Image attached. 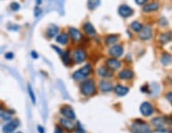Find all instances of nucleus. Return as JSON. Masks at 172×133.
<instances>
[{
	"instance_id": "f257e3e1",
	"label": "nucleus",
	"mask_w": 172,
	"mask_h": 133,
	"mask_svg": "<svg viewBox=\"0 0 172 133\" xmlns=\"http://www.w3.org/2000/svg\"><path fill=\"white\" fill-rule=\"evenodd\" d=\"M80 91L82 94L86 96L91 95L95 91V84L92 80H86L80 85Z\"/></svg>"
},
{
	"instance_id": "f03ea898",
	"label": "nucleus",
	"mask_w": 172,
	"mask_h": 133,
	"mask_svg": "<svg viewBox=\"0 0 172 133\" xmlns=\"http://www.w3.org/2000/svg\"><path fill=\"white\" fill-rule=\"evenodd\" d=\"M133 133H149L150 128L147 125L145 122L141 120H136L131 126Z\"/></svg>"
},
{
	"instance_id": "7ed1b4c3",
	"label": "nucleus",
	"mask_w": 172,
	"mask_h": 133,
	"mask_svg": "<svg viewBox=\"0 0 172 133\" xmlns=\"http://www.w3.org/2000/svg\"><path fill=\"white\" fill-rule=\"evenodd\" d=\"M90 72H91V65H86L85 66L75 72L72 75V77L76 80H82L85 79L90 74Z\"/></svg>"
},
{
	"instance_id": "20e7f679",
	"label": "nucleus",
	"mask_w": 172,
	"mask_h": 133,
	"mask_svg": "<svg viewBox=\"0 0 172 133\" xmlns=\"http://www.w3.org/2000/svg\"><path fill=\"white\" fill-rule=\"evenodd\" d=\"M140 111H141V114L144 117H149L153 113L154 110L151 103L144 102L141 104V107H140Z\"/></svg>"
},
{
	"instance_id": "39448f33",
	"label": "nucleus",
	"mask_w": 172,
	"mask_h": 133,
	"mask_svg": "<svg viewBox=\"0 0 172 133\" xmlns=\"http://www.w3.org/2000/svg\"><path fill=\"white\" fill-rule=\"evenodd\" d=\"M60 113L66 117L70 120H75L76 119V114L74 112V110L70 106H64L60 109Z\"/></svg>"
},
{
	"instance_id": "423d86ee",
	"label": "nucleus",
	"mask_w": 172,
	"mask_h": 133,
	"mask_svg": "<svg viewBox=\"0 0 172 133\" xmlns=\"http://www.w3.org/2000/svg\"><path fill=\"white\" fill-rule=\"evenodd\" d=\"M19 124H20V122H19V120H17V119L11 120V122L7 123L6 125H5L3 126V132L12 133L15 130L16 128L19 127Z\"/></svg>"
},
{
	"instance_id": "0eeeda50",
	"label": "nucleus",
	"mask_w": 172,
	"mask_h": 133,
	"mask_svg": "<svg viewBox=\"0 0 172 133\" xmlns=\"http://www.w3.org/2000/svg\"><path fill=\"white\" fill-rule=\"evenodd\" d=\"M152 36V31L149 26H144L139 32V38L142 40H148Z\"/></svg>"
},
{
	"instance_id": "6e6552de",
	"label": "nucleus",
	"mask_w": 172,
	"mask_h": 133,
	"mask_svg": "<svg viewBox=\"0 0 172 133\" xmlns=\"http://www.w3.org/2000/svg\"><path fill=\"white\" fill-rule=\"evenodd\" d=\"M118 13L123 18H128L133 13V10L127 5H121L118 9Z\"/></svg>"
},
{
	"instance_id": "1a4fd4ad",
	"label": "nucleus",
	"mask_w": 172,
	"mask_h": 133,
	"mask_svg": "<svg viewBox=\"0 0 172 133\" xmlns=\"http://www.w3.org/2000/svg\"><path fill=\"white\" fill-rule=\"evenodd\" d=\"M73 58L76 63H82L86 58V53L85 51L79 49L76 50L73 54Z\"/></svg>"
},
{
	"instance_id": "9d476101",
	"label": "nucleus",
	"mask_w": 172,
	"mask_h": 133,
	"mask_svg": "<svg viewBox=\"0 0 172 133\" xmlns=\"http://www.w3.org/2000/svg\"><path fill=\"white\" fill-rule=\"evenodd\" d=\"M109 54L112 57L114 58H118L121 57L123 54V48L122 46L120 45H114L109 50Z\"/></svg>"
},
{
	"instance_id": "9b49d317",
	"label": "nucleus",
	"mask_w": 172,
	"mask_h": 133,
	"mask_svg": "<svg viewBox=\"0 0 172 133\" xmlns=\"http://www.w3.org/2000/svg\"><path fill=\"white\" fill-rule=\"evenodd\" d=\"M60 122L61 125L65 128L68 131H73L75 128V125L74 123L68 118H61L60 120Z\"/></svg>"
},
{
	"instance_id": "f8f14e48",
	"label": "nucleus",
	"mask_w": 172,
	"mask_h": 133,
	"mask_svg": "<svg viewBox=\"0 0 172 133\" xmlns=\"http://www.w3.org/2000/svg\"><path fill=\"white\" fill-rule=\"evenodd\" d=\"M98 75H100L101 77H106V78H108V77H110L113 76L112 69H110L109 67L104 66L100 67V68L98 69Z\"/></svg>"
},
{
	"instance_id": "ddd939ff",
	"label": "nucleus",
	"mask_w": 172,
	"mask_h": 133,
	"mask_svg": "<svg viewBox=\"0 0 172 133\" xmlns=\"http://www.w3.org/2000/svg\"><path fill=\"white\" fill-rule=\"evenodd\" d=\"M99 87L100 90L103 92H109L113 90L112 84L107 80H102L99 83Z\"/></svg>"
},
{
	"instance_id": "4468645a",
	"label": "nucleus",
	"mask_w": 172,
	"mask_h": 133,
	"mask_svg": "<svg viewBox=\"0 0 172 133\" xmlns=\"http://www.w3.org/2000/svg\"><path fill=\"white\" fill-rule=\"evenodd\" d=\"M69 33H70V36L72 39V40L75 41V42H78L82 38V34H81L80 32L75 28H69Z\"/></svg>"
},
{
	"instance_id": "2eb2a0df",
	"label": "nucleus",
	"mask_w": 172,
	"mask_h": 133,
	"mask_svg": "<svg viewBox=\"0 0 172 133\" xmlns=\"http://www.w3.org/2000/svg\"><path fill=\"white\" fill-rule=\"evenodd\" d=\"M106 65L110 69L116 70V69H119L121 67V62L119 61H117V59L110 58L108 59L106 61Z\"/></svg>"
},
{
	"instance_id": "dca6fc26",
	"label": "nucleus",
	"mask_w": 172,
	"mask_h": 133,
	"mask_svg": "<svg viewBox=\"0 0 172 133\" xmlns=\"http://www.w3.org/2000/svg\"><path fill=\"white\" fill-rule=\"evenodd\" d=\"M133 72L130 69H124L118 75V77L120 79L122 80H129L132 79L133 77Z\"/></svg>"
},
{
	"instance_id": "f3484780",
	"label": "nucleus",
	"mask_w": 172,
	"mask_h": 133,
	"mask_svg": "<svg viewBox=\"0 0 172 133\" xmlns=\"http://www.w3.org/2000/svg\"><path fill=\"white\" fill-rule=\"evenodd\" d=\"M165 123V119L164 118H160V117H158V118H155L151 120V124L153 125L155 127H156L158 128H161L164 126Z\"/></svg>"
},
{
	"instance_id": "a211bd4d",
	"label": "nucleus",
	"mask_w": 172,
	"mask_h": 133,
	"mask_svg": "<svg viewBox=\"0 0 172 133\" xmlns=\"http://www.w3.org/2000/svg\"><path fill=\"white\" fill-rule=\"evenodd\" d=\"M83 28H84V32H85L87 35L93 36V35H95V34H96V31L94 29V26L92 25L90 22H86V23L84 24V26H83Z\"/></svg>"
},
{
	"instance_id": "6ab92c4d",
	"label": "nucleus",
	"mask_w": 172,
	"mask_h": 133,
	"mask_svg": "<svg viewBox=\"0 0 172 133\" xmlns=\"http://www.w3.org/2000/svg\"><path fill=\"white\" fill-rule=\"evenodd\" d=\"M58 31H59V28L56 25L51 24L49 28H47V35L48 36H49L50 38H52L57 34Z\"/></svg>"
},
{
	"instance_id": "aec40b11",
	"label": "nucleus",
	"mask_w": 172,
	"mask_h": 133,
	"mask_svg": "<svg viewBox=\"0 0 172 133\" xmlns=\"http://www.w3.org/2000/svg\"><path fill=\"white\" fill-rule=\"evenodd\" d=\"M128 91H129V89L128 87H124L122 85H117L115 87V92L119 96H124L126 94H128Z\"/></svg>"
},
{
	"instance_id": "412c9836",
	"label": "nucleus",
	"mask_w": 172,
	"mask_h": 133,
	"mask_svg": "<svg viewBox=\"0 0 172 133\" xmlns=\"http://www.w3.org/2000/svg\"><path fill=\"white\" fill-rule=\"evenodd\" d=\"M159 6L157 3H149L147 4L143 7V10L144 12H151V11H156L159 9Z\"/></svg>"
},
{
	"instance_id": "4be33fe9",
	"label": "nucleus",
	"mask_w": 172,
	"mask_h": 133,
	"mask_svg": "<svg viewBox=\"0 0 172 133\" xmlns=\"http://www.w3.org/2000/svg\"><path fill=\"white\" fill-rule=\"evenodd\" d=\"M56 40L59 44H62V45H64L68 43V35L66 33H62L59 35V36H56Z\"/></svg>"
},
{
	"instance_id": "5701e85b",
	"label": "nucleus",
	"mask_w": 172,
	"mask_h": 133,
	"mask_svg": "<svg viewBox=\"0 0 172 133\" xmlns=\"http://www.w3.org/2000/svg\"><path fill=\"white\" fill-rule=\"evenodd\" d=\"M172 61V57L169 54L164 53L161 57V62L162 64L164 65H167L170 63H171Z\"/></svg>"
},
{
	"instance_id": "b1692460",
	"label": "nucleus",
	"mask_w": 172,
	"mask_h": 133,
	"mask_svg": "<svg viewBox=\"0 0 172 133\" xmlns=\"http://www.w3.org/2000/svg\"><path fill=\"white\" fill-rule=\"evenodd\" d=\"M100 4V0H87V7L89 10H93Z\"/></svg>"
},
{
	"instance_id": "393cba45",
	"label": "nucleus",
	"mask_w": 172,
	"mask_h": 133,
	"mask_svg": "<svg viewBox=\"0 0 172 133\" xmlns=\"http://www.w3.org/2000/svg\"><path fill=\"white\" fill-rule=\"evenodd\" d=\"M172 39V35L171 32H167V33L162 34L160 38H159V41L162 44H166L167 42H169Z\"/></svg>"
},
{
	"instance_id": "a878e982",
	"label": "nucleus",
	"mask_w": 172,
	"mask_h": 133,
	"mask_svg": "<svg viewBox=\"0 0 172 133\" xmlns=\"http://www.w3.org/2000/svg\"><path fill=\"white\" fill-rule=\"evenodd\" d=\"M117 40H118V36H116V35H110V36H108L106 38L105 43L107 45H110V44H113L116 43Z\"/></svg>"
},
{
	"instance_id": "bb28decb",
	"label": "nucleus",
	"mask_w": 172,
	"mask_h": 133,
	"mask_svg": "<svg viewBox=\"0 0 172 133\" xmlns=\"http://www.w3.org/2000/svg\"><path fill=\"white\" fill-rule=\"evenodd\" d=\"M28 93H29V99L31 100L32 103L34 104V105H36V96L34 95V92L33 91V88H32L31 85L28 84Z\"/></svg>"
},
{
	"instance_id": "cd10ccee",
	"label": "nucleus",
	"mask_w": 172,
	"mask_h": 133,
	"mask_svg": "<svg viewBox=\"0 0 172 133\" xmlns=\"http://www.w3.org/2000/svg\"><path fill=\"white\" fill-rule=\"evenodd\" d=\"M130 27L134 32H140L141 31V29L143 28L142 25H141V23L137 22V21H133V23L131 24Z\"/></svg>"
},
{
	"instance_id": "c85d7f7f",
	"label": "nucleus",
	"mask_w": 172,
	"mask_h": 133,
	"mask_svg": "<svg viewBox=\"0 0 172 133\" xmlns=\"http://www.w3.org/2000/svg\"><path fill=\"white\" fill-rule=\"evenodd\" d=\"M63 59V61H64V63L66 65H69L71 64V59L69 58V54H68V51H65V52H64L61 55Z\"/></svg>"
},
{
	"instance_id": "c756f323",
	"label": "nucleus",
	"mask_w": 172,
	"mask_h": 133,
	"mask_svg": "<svg viewBox=\"0 0 172 133\" xmlns=\"http://www.w3.org/2000/svg\"><path fill=\"white\" fill-rule=\"evenodd\" d=\"M1 117L5 120H10L11 119V114L9 111H6L4 113L1 112Z\"/></svg>"
},
{
	"instance_id": "7c9ffc66",
	"label": "nucleus",
	"mask_w": 172,
	"mask_h": 133,
	"mask_svg": "<svg viewBox=\"0 0 172 133\" xmlns=\"http://www.w3.org/2000/svg\"><path fill=\"white\" fill-rule=\"evenodd\" d=\"M42 13V10L41 8H39L38 6H36V7L34 8V16L36 17V18H38Z\"/></svg>"
},
{
	"instance_id": "2f4dec72",
	"label": "nucleus",
	"mask_w": 172,
	"mask_h": 133,
	"mask_svg": "<svg viewBox=\"0 0 172 133\" xmlns=\"http://www.w3.org/2000/svg\"><path fill=\"white\" fill-rule=\"evenodd\" d=\"M11 8L13 11H17L20 9V5L18 3H12L11 4Z\"/></svg>"
},
{
	"instance_id": "473e14b6",
	"label": "nucleus",
	"mask_w": 172,
	"mask_h": 133,
	"mask_svg": "<svg viewBox=\"0 0 172 133\" xmlns=\"http://www.w3.org/2000/svg\"><path fill=\"white\" fill-rule=\"evenodd\" d=\"M78 124V125H77V129H76V133H85V131L84 130V128H81L80 124L79 122L77 123Z\"/></svg>"
},
{
	"instance_id": "72a5a7b5",
	"label": "nucleus",
	"mask_w": 172,
	"mask_h": 133,
	"mask_svg": "<svg viewBox=\"0 0 172 133\" xmlns=\"http://www.w3.org/2000/svg\"><path fill=\"white\" fill-rule=\"evenodd\" d=\"M5 58L6 59H8V60H11V59H12L14 58V54L12 52H8V53H6L5 54Z\"/></svg>"
},
{
	"instance_id": "f704fd0d",
	"label": "nucleus",
	"mask_w": 172,
	"mask_h": 133,
	"mask_svg": "<svg viewBox=\"0 0 172 133\" xmlns=\"http://www.w3.org/2000/svg\"><path fill=\"white\" fill-rule=\"evenodd\" d=\"M164 119H165V121H166V123H167L168 125H172V118L171 117V116H169V117H165Z\"/></svg>"
},
{
	"instance_id": "c9c22d12",
	"label": "nucleus",
	"mask_w": 172,
	"mask_h": 133,
	"mask_svg": "<svg viewBox=\"0 0 172 133\" xmlns=\"http://www.w3.org/2000/svg\"><path fill=\"white\" fill-rule=\"evenodd\" d=\"M166 98H167V99L169 101L170 103L172 105V92H169L168 94H167Z\"/></svg>"
},
{
	"instance_id": "e433bc0d",
	"label": "nucleus",
	"mask_w": 172,
	"mask_h": 133,
	"mask_svg": "<svg viewBox=\"0 0 172 133\" xmlns=\"http://www.w3.org/2000/svg\"><path fill=\"white\" fill-rule=\"evenodd\" d=\"M52 48H53V49H54V50H55V51H56V52H58V53H59V54H60V56H61V55H62V54H63L62 51H61V50H60V49H59V47H57V46H54V45H52Z\"/></svg>"
},
{
	"instance_id": "4c0bfd02",
	"label": "nucleus",
	"mask_w": 172,
	"mask_h": 133,
	"mask_svg": "<svg viewBox=\"0 0 172 133\" xmlns=\"http://www.w3.org/2000/svg\"><path fill=\"white\" fill-rule=\"evenodd\" d=\"M54 133H63L62 129H61V128H60V126L59 125L56 126L55 132H54Z\"/></svg>"
},
{
	"instance_id": "58836bf2",
	"label": "nucleus",
	"mask_w": 172,
	"mask_h": 133,
	"mask_svg": "<svg viewBox=\"0 0 172 133\" xmlns=\"http://www.w3.org/2000/svg\"><path fill=\"white\" fill-rule=\"evenodd\" d=\"M31 56H32V58H34V59L38 58V54H37V53L36 52V51H32V52H31Z\"/></svg>"
},
{
	"instance_id": "ea45409f",
	"label": "nucleus",
	"mask_w": 172,
	"mask_h": 133,
	"mask_svg": "<svg viewBox=\"0 0 172 133\" xmlns=\"http://www.w3.org/2000/svg\"><path fill=\"white\" fill-rule=\"evenodd\" d=\"M37 131L39 133H44V128L41 125L37 126Z\"/></svg>"
},
{
	"instance_id": "a19ab883",
	"label": "nucleus",
	"mask_w": 172,
	"mask_h": 133,
	"mask_svg": "<svg viewBox=\"0 0 172 133\" xmlns=\"http://www.w3.org/2000/svg\"><path fill=\"white\" fill-rule=\"evenodd\" d=\"M147 0H136V3L139 4V5H143L144 3H146Z\"/></svg>"
},
{
	"instance_id": "79ce46f5",
	"label": "nucleus",
	"mask_w": 172,
	"mask_h": 133,
	"mask_svg": "<svg viewBox=\"0 0 172 133\" xmlns=\"http://www.w3.org/2000/svg\"><path fill=\"white\" fill-rule=\"evenodd\" d=\"M141 91H142L143 92L148 93V86H143V87H141Z\"/></svg>"
},
{
	"instance_id": "37998d69",
	"label": "nucleus",
	"mask_w": 172,
	"mask_h": 133,
	"mask_svg": "<svg viewBox=\"0 0 172 133\" xmlns=\"http://www.w3.org/2000/svg\"><path fill=\"white\" fill-rule=\"evenodd\" d=\"M10 28V30H18V28H19V26H16V25H14L13 27H11Z\"/></svg>"
},
{
	"instance_id": "c03bdc74",
	"label": "nucleus",
	"mask_w": 172,
	"mask_h": 133,
	"mask_svg": "<svg viewBox=\"0 0 172 133\" xmlns=\"http://www.w3.org/2000/svg\"><path fill=\"white\" fill-rule=\"evenodd\" d=\"M42 1H43V0H36V3H37V5L40 6L42 3Z\"/></svg>"
},
{
	"instance_id": "a18cd8bd",
	"label": "nucleus",
	"mask_w": 172,
	"mask_h": 133,
	"mask_svg": "<svg viewBox=\"0 0 172 133\" xmlns=\"http://www.w3.org/2000/svg\"><path fill=\"white\" fill-rule=\"evenodd\" d=\"M170 133H172V130L171 131V132H170Z\"/></svg>"
},
{
	"instance_id": "49530a36",
	"label": "nucleus",
	"mask_w": 172,
	"mask_h": 133,
	"mask_svg": "<svg viewBox=\"0 0 172 133\" xmlns=\"http://www.w3.org/2000/svg\"><path fill=\"white\" fill-rule=\"evenodd\" d=\"M18 133H21V132H18Z\"/></svg>"
}]
</instances>
